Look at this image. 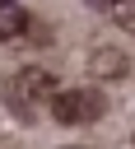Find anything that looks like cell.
Returning a JSON list of instances; mask_svg holds the SVG:
<instances>
[{
  "mask_svg": "<svg viewBox=\"0 0 135 149\" xmlns=\"http://www.w3.org/2000/svg\"><path fill=\"white\" fill-rule=\"evenodd\" d=\"M107 9H112V19L126 33H135V0H107Z\"/></svg>",
  "mask_w": 135,
  "mask_h": 149,
  "instance_id": "cell-5",
  "label": "cell"
},
{
  "mask_svg": "<svg viewBox=\"0 0 135 149\" xmlns=\"http://www.w3.org/2000/svg\"><path fill=\"white\" fill-rule=\"evenodd\" d=\"M51 116L61 126H93L102 112H107V98L98 88H65V93H51Z\"/></svg>",
  "mask_w": 135,
  "mask_h": 149,
  "instance_id": "cell-2",
  "label": "cell"
},
{
  "mask_svg": "<svg viewBox=\"0 0 135 149\" xmlns=\"http://www.w3.org/2000/svg\"><path fill=\"white\" fill-rule=\"evenodd\" d=\"M56 93V79L47 70H19L9 84H5V102L19 112V116H37V107H47Z\"/></svg>",
  "mask_w": 135,
  "mask_h": 149,
  "instance_id": "cell-1",
  "label": "cell"
},
{
  "mask_svg": "<svg viewBox=\"0 0 135 149\" xmlns=\"http://www.w3.org/2000/svg\"><path fill=\"white\" fill-rule=\"evenodd\" d=\"M88 70H93V79H121V74L130 70V61H126V51H116V47H98L93 61H88Z\"/></svg>",
  "mask_w": 135,
  "mask_h": 149,
  "instance_id": "cell-3",
  "label": "cell"
},
{
  "mask_svg": "<svg viewBox=\"0 0 135 149\" xmlns=\"http://www.w3.org/2000/svg\"><path fill=\"white\" fill-rule=\"evenodd\" d=\"M19 33H28V14H23L19 5L0 0V42H5V37H19Z\"/></svg>",
  "mask_w": 135,
  "mask_h": 149,
  "instance_id": "cell-4",
  "label": "cell"
}]
</instances>
